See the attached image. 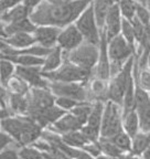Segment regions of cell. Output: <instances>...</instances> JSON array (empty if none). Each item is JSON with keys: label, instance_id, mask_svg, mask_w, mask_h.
Masks as SVG:
<instances>
[{"label": "cell", "instance_id": "cell-1", "mask_svg": "<svg viewBox=\"0 0 150 159\" xmlns=\"http://www.w3.org/2000/svg\"><path fill=\"white\" fill-rule=\"evenodd\" d=\"M90 2L88 0H73L66 5H51L44 0L32 11L30 19L37 25H51L63 29L75 23Z\"/></svg>", "mask_w": 150, "mask_h": 159}, {"label": "cell", "instance_id": "cell-2", "mask_svg": "<svg viewBox=\"0 0 150 159\" xmlns=\"http://www.w3.org/2000/svg\"><path fill=\"white\" fill-rule=\"evenodd\" d=\"M1 129L15 138L18 146H31L42 137L44 128L28 116H11L1 119Z\"/></svg>", "mask_w": 150, "mask_h": 159}, {"label": "cell", "instance_id": "cell-3", "mask_svg": "<svg viewBox=\"0 0 150 159\" xmlns=\"http://www.w3.org/2000/svg\"><path fill=\"white\" fill-rule=\"evenodd\" d=\"M136 55L131 57L127 61L119 72L109 80L108 84V101L120 105L123 108L124 96L128 86L134 80V66H135Z\"/></svg>", "mask_w": 150, "mask_h": 159}, {"label": "cell", "instance_id": "cell-4", "mask_svg": "<svg viewBox=\"0 0 150 159\" xmlns=\"http://www.w3.org/2000/svg\"><path fill=\"white\" fill-rule=\"evenodd\" d=\"M64 60H68L81 69L94 74L99 57V45L84 42L70 52H63Z\"/></svg>", "mask_w": 150, "mask_h": 159}, {"label": "cell", "instance_id": "cell-5", "mask_svg": "<svg viewBox=\"0 0 150 159\" xmlns=\"http://www.w3.org/2000/svg\"><path fill=\"white\" fill-rule=\"evenodd\" d=\"M136 54V49H134L121 34L108 41V55L110 60L112 77L117 74L128 60Z\"/></svg>", "mask_w": 150, "mask_h": 159}, {"label": "cell", "instance_id": "cell-6", "mask_svg": "<svg viewBox=\"0 0 150 159\" xmlns=\"http://www.w3.org/2000/svg\"><path fill=\"white\" fill-rule=\"evenodd\" d=\"M93 75V73L81 69L68 60H64L63 64L58 70L43 73V76L50 82L63 83H87Z\"/></svg>", "mask_w": 150, "mask_h": 159}, {"label": "cell", "instance_id": "cell-7", "mask_svg": "<svg viewBox=\"0 0 150 159\" xmlns=\"http://www.w3.org/2000/svg\"><path fill=\"white\" fill-rule=\"evenodd\" d=\"M124 130L123 127V108L112 101L105 102L104 114H103L100 137L110 138L114 135Z\"/></svg>", "mask_w": 150, "mask_h": 159}, {"label": "cell", "instance_id": "cell-8", "mask_svg": "<svg viewBox=\"0 0 150 159\" xmlns=\"http://www.w3.org/2000/svg\"><path fill=\"white\" fill-rule=\"evenodd\" d=\"M75 25L80 30L86 42L96 45L100 44V30L96 22L92 2L75 21Z\"/></svg>", "mask_w": 150, "mask_h": 159}, {"label": "cell", "instance_id": "cell-9", "mask_svg": "<svg viewBox=\"0 0 150 159\" xmlns=\"http://www.w3.org/2000/svg\"><path fill=\"white\" fill-rule=\"evenodd\" d=\"M49 89L56 97H71L78 102H90L87 83L50 82Z\"/></svg>", "mask_w": 150, "mask_h": 159}, {"label": "cell", "instance_id": "cell-10", "mask_svg": "<svg viewBox=\"0 0 150 159\" xmlns=\"http://www.w3.org/2000/svg\"><path fill=\"white\" fill-rule=\"evenodd\" d=\"M27 96L29 99V109L25 116L28 117L33 116L55 105V95L49 89L31 87Z\"/></svg>", "mask_w": 150, "mask_h": 159}, {"label": "cell", "instance_id": "cell-11", "mask_svg": "<svg viewBox=\"0 0 150 159\" xmlns=\"http://www.w3.org/2000/svg\"><path fill=\"white\" fill-rule=\"evenodd\" d=\"M84 41L85 40L80 30L75 25V23H72L62 29L58 40V45L62 49L63 52H70L80 47Z\"/></svg>", "mask_w": 150, "mask_h": 159}, {"label": "cell", "instance_id": "cell-12", "mask_svg": "<svg viewBox=\"0 0 150 159\" xmlns=\"http://www.w3.org/2000/svg\"><path fill=\"white\" fill-rule=\"evenodd\" d=\"M15 75L24 80L31 87L49 89V81L43 76L41 66H20V65H17Z\"/></svg>", "mask_w": 150, "mask_h": 159}, {"label": "cell", "instance_id": "cell-13", "mask_svg": "<svg viewBox=\"0 0 150 159\" xmlns=\"http://www.w3.org/2000/svg\"><path fill=\"white\" fill-rule=\"evenodd\" d=\"M94 75L105 81L112 79L110 73V60L108 55V41L104 31H100V44H99V57L97 65L94 71Z\"/></svg>", "mask_w": 150, "mask_h": 159}, {"label": "cell", "instance_id": "cell-14", "mask_svg": "<svg viewBox=\"0 0 150 159\" xmlns=\"http://www.w3.org/2000/svg\"><path fill=\"white\" fill-rule=\"evenodd\" d=\"M121 23H123V16L120 12L119 6L115 2L110 8L109 12L105 20V25L102 31H104L107 41H110L115 37L120 34L121 32Z\"/></svg>", "mask_w": 150, "mask_h": 159}, {"label": "cell", "instance_id": "cell-15", "mask_svg": "<svg viewBox=\"0 0 150 159\" xmlns=\"http://www.w3.org/2000/svg\"><path fill=\"white\" fill-rule=\"evenodd\" d=\"M62 31L61 28L51 27V25H38L37 30L34 31L35 40L38 44L42 45L48 49H53L58 45V40L60 33Z\"/></svg>", "mask_w": 150, "mask_h": 159}, {"label": "cell", "instance_id": "cell-16", "mask_svg": "<svg viewBox=\"0 0 150 159\" xmlns=\"http://www.w3.org/2000/svg\"><path fill=\"white\" fill-rule=\"evenodd\" d=\"M37 28L38 25L30 19V17L8 25L1 23V39H6L15 33H34Z\"/></svg>", "mask_w": 150, "mask_h": 159}, {"label": "cell", "instance_id": "cell-17", "mask_svg": "<svg viewBox=\"0 0 150 159\" xmlns=\"http://www.w3.org/2000/svg\"><path fill=\"white\" fill-rule=\"evenodd\" d=\"M83 126H84V123L81 122L80 119L71 112H68L64 116L61 117L58 122L54 123L51 127H49V129L59 135H63L66 133L75 132V130H81Z\"/></svg>", "mask_w": 150, "mask_h": 159}, {"label": "cell", "instance_id": "cell-18", "mask_svg": "<svg viewBox=\"0 0 150 159\" xmlns=\"http://www.w3.org/2000/svg\"><path fill=\"white\" fill-rule=\"evenodd\" d=\"M1 41L5 42L6 44H8L9 47L17 50L27 49L29 47L38 44L33 33H24V32L15 33V34L10 35V37L6 38V39H1Z\"/></svg>", "mask_w": 150, "mask_h": 159}, {"label": "cell", "instance_id": "cell-19", "mask_svg": "<svg viewBox=\"0 0 150 159\" xmlns=\"http://www.w3.org/2000/svg\"><path fill=\"white\" fill-rule=\"evenodd\" d=\"M114 3L115 2L113 0H93L92 1L96 22H97V25L100 31H102L104 25H105L106 17H107L110 8H112V6Z\"/></svg>", "mask_w": 150, "mask_h": 159}, {"label": "cell", "instance_id": "cell-20", "mask_svg": "<svg viewBox=\"0 0 150 159\" xmlns=\"http://www.w3.org/2000/svg\"><path fill=\"white\" fill-rule=\"evenodd\" d=\"M64 62V57H63V51L59 45L53 48L52 51L45 57L44 64L42 66V72H52L58 70Z\"/></svg>", "mask_w": 150, "mask_h": 159}, {"label": "cell", "instance_id": "cell-21", "mask_svg": "<svg viewBox=\"0 0 150 159\" xmlns=\"http://www.w3.org/2000/svg\"><path fill=\"white\" fill-rule=\"evenodd\" d=\"M31 12L29 11V9L23 3H21V5H18L17 7L6 11V12L1 13V23L8 25V23L15 22V21L22 20L24 18H29Z\"/></svg>", "mask_w": 150, "mask_h": 159}, {"label": "cell", "instance_id": "cell-22", "mask_svg": "<svg viewBox=\"0 0 150 159\" xmlns=\"http://www.w3.org/2000/svg\"><path fill=\"white\" fill-rule=\"evenodd\" d=\"M1 59L9 60L13 62L15 65L20 66H43L45 61V57H37L32 54H20V55H12V57H1Z\"/></svg>", "mask_w": 150, "mask_h": 159}, {"label": "cell", "instance_id": "cell-23", "mask_svg": "<svg viewBox=\"0 0 150 159\" xmlns=\"http://www.w3.org/2000/svg\"><path fill=\"white\" fill-rule=\"evenodd\" d=\"M150 147V132H141L140 130L136 136L133 137L131 143V155L143 156V152Z\"/></svg>", "mask_w": 150, "mask_h": 159}, {"label": "cell", "instance_id": "cell-24", "mask_svg": "<svg viewBox=\"0 0 150 159\" xmlns=\"http://www.w3.org/2000/svg\"><path fill=\"white\" fill-rule=\"evenodd\" d=\"M9 108L13 115L18 116H25L29 109V99L27 95H17L10 93L9 99Z\"/></svg>", "mask_w": 150, "mask_h": 159}, {"label": "cell", "instance_id": "cell-25", "mask_svg": "<svg viewBox=\"0 0 150 159\" xmlns=\"http://www.w3.org/2000/svg\"><path fill=\"white\" fill-rule=\"evenodd\" d=\"M123 127L124 130L129 135L131 138L140 132L139 116L135 109L130 111L123 115Z\"/></svg>", "mask_w": 150, "mask_h": 159}, {"label": "cell", "instance_id": "cell-26", "mask_svg": "<svg viewBox=\"0 0 150 159\" xmlns=\"http://www.w3.org/2000/svg\"><path fill=\"white\" fill-rule=\"evenodd\" d=\"M60 136L65 144L73 147V148L83 149L86 145L90 144L88 139L84 136L82 130H75V132L66 133V134L60 135Z\"/></svg>", "mask_w": 150, "mask_h": 159}, {"label": "cell", "instance_id": "cell-27", "mask_svg": "<svg viewBox=\"0 0 150 159\" xmlns=\"http://www.w3.org/2000/svg\"><path fill=\"white\" fill-rule=\"evenodd\" d=\"M2 86L7 87V89L11 94L17 95H28L31 89V86L25 82L24 80H22L20 76H18L15 74L8 81L7 84L2 85Z\"/></svg>", "mask_w": 150, "mask_h": 159}, {"label": "cell", "instance_id": "cell-28", "mask_svg": "<svg viewBox=\"0 0 150 159\" xmlns=\"http://www.w3.org/2000/svg\"><path fill=\"white\" fill-rule=\"evenodd\" d=\"M104 107H105V102L95 101L94 105H93V109H92V112H90V117H88L87 122H86V125L100 130L103 114H104Z\"/></svg>", "mask_w": 150, "mask_h": 159}, {"label": "cell", "instance_id": "cell-29", "mask_svg": "<svg viewBox=\"0 0 150 159\" xmlns=\"http://www.w3.org/2000/svg\"><path fill=\"white\" fill-rule=\"evenodd\" d=\"M98 146L100 148V152L102 154L106 155L108 157H113V158H116V157H120L126 155L124 152H121L117 146H116L114 143L110 140L109 138H105V137H100L98 139Z\"/></svg>", "mask_w": 150, "mask_h": 159}, {"label": "cell", "instance_id": "cell-30", "mask_svg": "<svg viewBox=\"0 0 150 159\" xmlns=\"http://www.w3.org/2000/svg\"><path fill=\"white\" fill-rule=\"evenodd\" d=\"M109 139L121 150V152H125V154H130V152H131V143H133V138H131L125 130H121L120 133H118V134L110 137Z\"/></svg>", "mask_w": 150, "mask_h": 159}, {"label": "cell", "instance_id": "cell-31", "mask_svg": "<svg viewBox=\"0 0 150 159\" xmlns=\"http://www.w3.org/2000/svg\"><path fill=\"white\" fill-rule=\"evenodd\" d=\"M134 76H135V74H134ZM149 101L150 93L140 86V84L138 83V80L135 76V104H134V109L137 111V109L141 108Z\"/></svg>", "mask_w": 150, "mask_h": 159}, {"label": "cell", "instance_id": "cell-32", "mask_svg": "<svg viewBox=\"0 0 150 159\" xmlns=\"http://www.w3.org/2000/svg\"><path fill=\"white\" fill-rule=\"evenodd\" d=\"M138 2L135 0H119L118 6H119L121 16L125 19L131 21L136 18V11H137Z\"/></svg>", "mask_w": 150, "mask_h": 159}, {"label": "cell", "instance_id": "cell-33", "mask_svg": "<svg viewBox=\"0 0 150 159\" xmlns=\"http://www.w3.org/2000/svg\"><path fill=\"white\" fill-rule=\"evenodd\" d=\"M93 105H94V102H82L77 106H75L71 111V113L75 115L81 122L84 123V125H85L90 115V112H92Z\"/></svg>", "mask_w": 150, "mask_h": 159}, {"label": "cell", "instance_id": "cell-34", "mask_svg": "<svg viewBox=\"0 0 150 159\" xmlns=\"http://www.w3.org/2000/svg\"><path fill=\"white\" fill-rule=\"evenodd\" d=\"M120 34L123 35L134 49L137 48V42H136V35H135V29L131 23V21L123 18V23H121V32Z\"/></svg>", "mask_w": 150, "mask_h": 159}, {"label": "cell", "instance_id": "cell-35", "mask_svg": "<svg viewBox=\"0 0 150 159\" xmlns=\"http://www.w3.org/2000/svg\"><path fill=\"white\" fill-rule=\"evenodd\" d=\"M0 66H1V85H6L8 81L15 74L17 65L9 60L1 59Z\"/></svg>", "mask_w": 150, "mask_h": 159}, {"label": "cell", "instance_id": "cell-36", "mask_svg": "<svg viewBox=\"0 0 150 159\" xmlns=\"http://www.w3.org/2000/svg\"><path fill=\"white\" fill-rule=\"evenodd\" d=\"M139 116L140 130L141 132H150V101L141 108L136 111Z\"/></svg>", "mask_w": 150, "mask_h": 159}, {"label": "cell", "instance_id": "cell-37", "mask_svg": "<svg viewBox=\"0 0 150 159\" xmlns=\"http://www.w3.org/2000/svg\"><path fill=\"white\" fill-rule=\"evenodd\" d=\"M80 103L76 99L71 98V97H56L55 96V105H58L62 109L66 111V112H71L75 106H77Z\"/></svg>", "mask_w": 150, "mask_h": 159}, {"label": "cell", "instance_id": "cell-38", "mask_svg": "<svg viewBox=\"0 0 150 159\" xmlns=\"http://www.w3.org/2000/svg\"><path fill=\"white\" fill-rule=\"evenodd\" d=\"M136 18H137L143 25H145L146 27L149 25L150 23V10L148 9L147 6L138 3L137 11H136Z\"/></svg>", "mask_w": 150, "mask_h": 159}, {"label": "cell", "instance_id": "cell-39", "mask_svg": "<svg viewBox=\"0 0 150 159\" xmlns=\"http://www.w3.org/2000/svg\"><path fill=\"white\" fill-rule=\"evenodd\" d=\"M9 147H17V148H20V147L18 146L15 138H13L11 135H9L8 133H6L5 130L1 129V134H0V150L9 148Z\"/></svg>", "mask_w": 150, "mask_h": 159}, {"label": "cell", "instance_id": "cell-40", "mask_svg": "<svg viewBox=\"0 0 150 159\" xmlns=\"http://www.w3.org/2000/svg\"><path fill=\"white\" fill-rule=\"evenodd\" d=\"M0 159H22L20 156V148L9 147L0 152Z\"/></svg>", "mask_w": 150, "mask_h": 159}, {"label": "cell", "instance_id": "cell-41", "mask_svg": "<svg viewBox=\"0 0 150 159\" xmlns=\"http://www.w3.org/2000/svg\"><path fill=\"white\" fill-rule=\"evenodd\" d=\"M21 3H23V0H0L1 13L6 12V11L12 9V8L17 7L18 5H21Z\"/></svg>", "mask_w": 150, "mask_h": 159}, {"label": "cell", "instance_id": "cell-42", "mask_svg": "<svg viewBox=\"0 0 150 159\" xmlns=\"http://www.w3.org/2000/svg\"><path fill=\"white\" fill-rule=\"evenodd\" d=\"M43 1H44V0H23V5H24L25 7L29 9V11L32 13V11H34Z\"/></svg>", "mask_w": 150, "mask_h": 159}, {"label": "cell", "instance_id": "cell-43", "mask_svg": "<svg viewBox=\"0 0 150 159\" xmlns=\"http://www.w3.org/2000/svg\"><path fill=\"white\" fill-rule=\"evenodd\" d=\"M51 5H66V3L72 2L73 0H46Z\"/></svg>", "mask_w": 150, "mask_h": 159}, {"label": "cell", "instance_id": "cell-44", "mask_svg": "<svg viewBox=\"0 0 150 159\" xmlns=\"http://www.w3.org/2000/svg\"><path fill=\"white\" fill-rule=\"evenodd\" d=\"M143 159H150V147L143 154Z\"/></svg>", "mask_w": 150, "mask_h": 159}, {"label": "cell", "instance_id": "cell-45", "mask_svg": "<svg viewBox=\"0 0 150 159\" xmlns=\"http://www.w3.org/2000/svg\"><path fill=\"white\" fill-rule=\"evenodd\" d=\"M126 159H143V157H140V156H135V155H131L129 154L127 156V158Z\"/></svg>", "mask_w": 150, "mask_h": 159}, {"label": "cell", "instance_id": "cell-46", "mask_svg": "<svg viewBox=\"0 0 150 159\" xmlns=\"http://www.w3.org/2000/svg\"><path fill=\"white\" fill-rule=\"evenodd\" d=\"M135 1H137L138 3L143 5V6H147V2H148V0H135Z\"/></svg>", "mask_w": 150, "mask_h": 159}, {"label": "cell", "instance_id": "cell-47", "mask_svg": "<svg viewBox=\"0 0 150 159\" xmlns=\"http://www.w3.org/2000/svg\"><path fill=\"white\" fill-rule=\"evenodd\" d=\"M148 67L150 69V55H149V57H148Z\"/></svg>", "mask_w": 150, "mask_h": 159}, {"label": "cell", "instance_id": "cell-48", "mask_svg": "<svg viewBox=\"0 0 150 159\" xmlns=\"http://www.w3.org/2000/svg\"><path fill=\"white\" fill-rule=\"evenodd\" d=\"M147 7H148V9L150 10V0H148V2H147Z\"/></svg>", "mask_w": 150, "mask_h": 159}, {"label": "cell", "instance_id": "cell-49", "mask_svg": "<svg viewBox=\"0 0 150 159\" xmlns=\"http://www.w3.org/2000/svg\"><path fill=\"white\" fill-rule=\"evenodd\" d=\"M113 1H114V2H117V3L119 2V0H113Z\"/></svg>", "mask_w": 150, "mask_h": 159}, {"label": "cell", "instance_id": "cell-50", "mask_svg": "<svg viewBox=\"0 0 150 159\" xmlns=\"http://www.w3.org/2000/svg\"><path fill=\"white\" fill-rule=\"evenodd\" d=\"M88 1H93V0H88Z\"/></svg>", "mask_w": 150, "mask_h": 159}]
</instances>
